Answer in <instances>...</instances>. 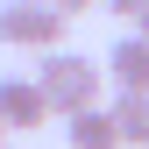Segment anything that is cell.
Returning <instances> with one entry per match:
<instances>
[{
	"instance_id": "obj_10",
	"label": "cell",
	"mask_w": 149,
	"mask_h": 149,
	"mask_svg": "<svg viewBox=\"0 0 149 149\" xmlns=\"http://www.w3.org/2000/svg\"><path fill=\"white\" fill-rule=\"evenodd\" d=\"M0 142H7V128H0Z\"/></svg>"
},
{
	"instance_id": "obj_2",
	"label": "cell",
	"mask_w": 149,
	"mask_h": 149,
	"mask_svg": "<svg viewBox=\"0 0 149 149\" xmlns=\"http://www.w3.org/2000/svg\"><path fill=\"white\" fill-rule=\"evenodd\" d=\"M64 29H71V14H57L50 0H7L0 7V43H14V50H57Z\"/></svg>"
},
{
	"instance_id": "obj_8",
	"label": "cell",
	"mask_w": 149,
	"mask_h": 149,
	"mask_svg": "<svg viewBox=\"0 0 149 149\" xmlns=\"http://www.w3.org/2000/svg\"><path fill=\"white\" fill-rule=\"evenodd\" d=\"M50 7H57V14H85L92 0H50Z\"/></svg>"
},
{
	"instance_id": "obj_6",
	"label": "cell",
	"mask_w": 149,
	"mask_h": 149,
	"mask_svg": "<svg viewBox=\"0 0 149 149\" xmlns=\"http://www.w3.org/2000/svg\"><path fill=\"white\" fill-rule=\"evenodd\" d=\"M107 114L121 128V149H149V92H121Z\"/></svg>"
},
{
	"instance_id": "obj_3",
	"label": "cell",
	"mask_w": 149,
	"mask_h": 149,
	"mask_svg": "<svg viewBox=\"0 0 149 149\" xmlns=\"http://www.w3.org/2000/svg\"><path fill=\"white\" fill-rule=\"evenodd\" d=\"M50 121V100L36 78H0V128H43Z\"/></svg>"
},
{
	"instance_id": "obj_9",
	"label": "cell",
	"mask_w": 149,
	"mask_h": 149,
	"mask_svg": "<svg viewBox=\"0 0 149 149\" xmlns=\"http://www.w3.org/2000/svg\"><path fill=\"white\" fill-rule=\"evenodd\" d=\"M142 36H149V14H142Z\"/></svg>"
},
{
	"instance_id": "obj_1",
	"label": "cell",
	"mask_w": 149,
	"mask_h": 149,
	"mask_svg": "<svg viewBox=\"0 0 149 149\" xmlns=\"http://www.w3.org/2000/svg\"><path fill=\"white\" fill-rule=\"evenodd\" d=\"M36 85H43V100H50V114H78V107H100V85H107V71L78 57V50H43V71H36Z\"/></svg>"
},
{
	"instance_id": "obj_5",
	"label": "cell",
	"mask_w": 149,
	"mask_h": 149,
	"mask_svg": "<svg viewBox=\"0 0 149 149\" xmlns=\"http://www.w3.org/2000/svg\"><path fill=\"white\" fill-rule=\"evenodd\" d=\"M64 142L71 149H121V128L107 107H78V114H64Z\"/></svg>"
},
{
	"instance_id": "obj_7",
	"label": "cell",
	"mask_w": 149,
	"mask_h": 149,
	"mask_svg": "<svg viewBox=\"0 0 149 149\" xmlns=\"http://www.w3.org/2000/svg\"><path fill=\"white\" fill-rule=\"evenodd\" d=\"M107 7H114L121 22H142V14H149V0H107Z\"/></svg>"
},
{
	"instance_id": "obj_4",
	"label": "cell",
	"mask_w": 149,
	"mask_h": 149,
	"mask_svg": "<svg viewBox=\"0 0 149 149\" xmlns=\"http://www.w3.org/2000/svg\"><path fill=\"white\" fill-rule=\"evenodd\" d=\"M100 71H107L121 92H149V36H142V29H135V36H121V43L107 50V64H100Z\"/></svg>"
}]
</instances>
